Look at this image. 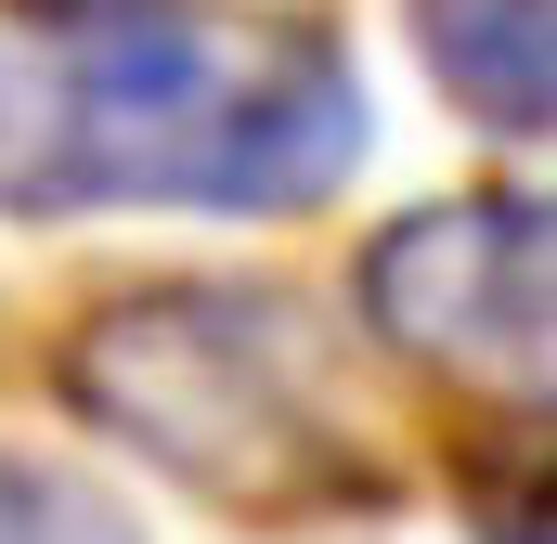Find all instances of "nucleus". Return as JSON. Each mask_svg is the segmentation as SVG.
I'll list each match as a JSON object with an SVG mask.
<instances>
[{"label":"nucleus","instance_id":"nucleus-5","mask_svg":"<svg viewBox=\"0 0 557 544\" xmlns=\"http://www.w3.org/2000/svg\"><path fill=\"white\" fill-rule=\"evenodd\" d=\"M0 544H143L131 506L52 454H0Z\"/></svg>","mask_w":557,"mask_h":544},{"label":"nucleus","instance_id":"nucleus-4","mask_svg":"<svg viewBox=\"0 0 557 544\" xmlns=\"http://www.w3.org/2000/svg\"><path fill=\"white\" fill-rule=\"evenodd\" d=\"M416 52L493 143H545V0H416Z\"/></svg>","mask_w":557,"mask_h":544},{"label":"nucleus","instance_id":"nucleus-3","mask_svg":"<svg viewBox=\"0 0 557 544\" xmlns=\"http://www.w3.org/2000/svg\"><path fill=\"white\" fill-rule=\"evenodd\" d=\"M376 337L493 403H545V195H454L363 247Z\"/></svg>","mask_w":557,"mask_h":544},{"label":"nucleus","instance_id":"nucleus-2","mask_svg":"<svg viewBox=\"0 0 557 544\" xmlns=\"http://www.w3.org/2000/svg\"><path fill=\"white\" fill-rule=\"evenodd\" d=\"M65 390H78L91 428H117L143 467H169L182 493H208L234 519H324V506H376L389 493L363 415L324 376L311 311L273 298V285L117 298L65 350Z\"/></svg>","mask_w":557,"mask_h":544},{"label":"nucleus","instance_id":"nucleus-1","mask_svg":"<svg viewBox=\"0 0 557 544\" xmlns=\"http://www.w3.org/2000/svg\"><path fill=\"white\" fill-rule=\"evenodd\" d=\"M363 156V78L298 13L26 0L0 26V208H324Z\"/></svg>","mask_w":557,"mask_h":544}]
</instances>
